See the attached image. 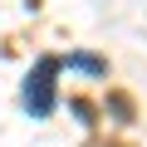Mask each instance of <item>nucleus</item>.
Returning <instances> with one entry per match:
<instances>
[{"instance_id": "nucleus-2", "label": "nucleus", "mask_w": 147, "mask_h": 147, "mask_svg": "<svg viewBox=\"0 0 147 147\" xmlns=\"http://www.w3.org/2000/svg\"><path fill=\"white\" fill-rule=\"evenodd\" d=\"M74 69H88V74H103V64H98V59H88V54H79V59H74Z\"/></svg>"}, {"instance_id": "nucleus-1", "label": "nucleus", "mask_w": 147, "mask_h": 147, "mask_svg": "<svg viewBox=\"0 0 147 147\" xmlns=\"http://www.w3.org/2000/svg\"><path fill=\"white\" fill-rule=\"evenodd\" d=\"M54 74H59V59H39L34 79H30V88H25V108H30L34 118H49V113H54Z\"/></svg>"}]
</instances>
